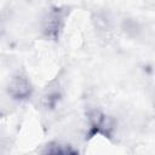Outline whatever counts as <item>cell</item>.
<instances>
[{
	"mask_svg": "<svg viewBox=\"0 0 155 155\" xmlns=\"http://www.w3.org/2000/svg\"><path fill=\"white\" fill-rule=\"evenodd\" d=\"M6 92L12 99L23 102L31 97V94L34 92V87H33L30 80L25 75L16 74L8 81Z\"/></svg>",
	"mask_w": 155,
	"mask_h": 155,
	"instance_id": "7a4b0ae2",
	"label": "cell"
},
{
	"mask_svg": "<svg viewBox=\"0 0 155 155\" xmlns=\"http://www.w3.org/2000/svg\"><path fill=\"white\" fill-rule=\"evenodd\" d=\"M44 154H52V155H68V154H78L79 150L75 149L73 145L63 142H50L45 148L41 150Z\"/></svg>",
	"mask_w": 155,
	"mask_h": 155,
	"instance_id": "277c9868",
	"label": "cell"
},
{
	"mask_svg": "<svg viewBox=\"0 0 155 155\" xmlns=\"http://www.w3.org/2000/svg\"><path fill=\"white\" fill-rule=\"evenodd\" d=\"M68 15H69L68 7H61V6L51 7L42 19V24H41L42 35L48 40H58L65 27V21Z\"/></svg>",
	"mask_w": 155,
	"mask_h": 155,
	"instance_id": "6da1fadb",
	"label": "cell"
},
{
	"mask_svg": "<svg viewBox=\"0 0 155 155\" xmlns=\"http://www.w3.org/2000/svg\"><path fill=\"white\" fill-rule=\"evenodd\" d=\"M90 120V131L88 137H93L96 134H103L104 137H110L114 131V122L113 120L103 114L102 111L93 110L88 115Z\"/></svg>",
	"mask_w": 155,
	"mask_h": 155,
	"instance_id": "3957f363",
	"label": "cell"
},
{
	"mask_svg": "<svg viewBox=\"0 0 155 155\" xmlns=\"http://www.w3.org/2000/svg\"><path fill=\"white\" fill-rule=\"evenodd\" d=\"M61 99V94L58 91H53V92H50L47 96H46V107L48 108H54L56 104L59 102Z\"/></svg>",
	"mask_w": 155,
	"mask_h": 155,
	"instance_id": "5b68a950",
	"label": "cell"
}]
</instances>
